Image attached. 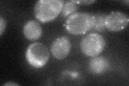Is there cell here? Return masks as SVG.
<instances>
[{"instance_id":"cell-13","label":"cell","mask_w":129,"mask_h":86,"mask_svg":"<svg viewBox=\"0 0 129 86\" xmlns=\"http://www.w3.org/2000/svg\"><path fill=\"white\" fill-rule=\"evenodd\" d=\"M4 85H7V86H14V85H19V84L16 83L14 82H8L3 84Z\"/></svg>"},{"instance_id":"cell-4","label":"cell","mask_w":129,"mask_h":86,"mask_svg":"<svg viewBox=\"0 0 129 86\" xmlns=\"http://www.w3.org/2000/svg\"><path fill=\"white\" fill-rule=\"evenodd\" d=\"M25 56L31 66L39 68L45 66L50 58V53L47 47L41 43H32L26 50Z\"/></svg>"},{"instance_id":"cell-3","label":"cell","mask_w":129,"mask_h":86,"mask_svg":"<svg viewBox=\"0 0 129 86\" xmlns=\"http://www.w3.org/2000/svg\"><path fill=\"white\" fill-rule=\"evenodd\" d=\"M106 40L98 33L86 35L80 42V49L84 55L93 58L99 55L106 46Z\"/></svg>"},{"instance_id":"cell-10","label":"cell","mask_w":129,"mask_h":86,"mask_svg":"<svg viewBox=\"0 0 129 86\" xmlns=\"http://www.w3.org/2000/svg\"><path fill=\"white\" fill-rule=\"evenodd\" d=\"M95 17V24L93 28L96 31L103 32L106 30L104 25V21L107 14L98 13L94 15Z\"/></svg>"},{"instance_id":"cell-2","label":"cell","mask_w":129,"mask_h":86,"mask_svg":"<svg viewBox=\"0 0 129 86\" xmlns=\"http://www.w3.org/2000/svg\"><path fill=\"white\" fill-rule=\"evenodd\" d=\"M64 3L62 0L38 1L34 8L35 17L42 23L52 21L62 12Z\"/></svg>"},{"instance_id":"cell-12","label":"cell","mask_w":129,"mask_h":86,"mask_svg":"<svg viewBox=\"0 0 129 86\" xmlns=\"http://www.w3.org/2000/svg\"><path fill=\"white\" fill-rule=\"evenodd\" d=\"M75 1L79 5H90L95 2V1H91V0H90V1H84V0H82V1Z\"/></svg>"},{"instance_id":"cell-11","label":"cell","mask_w":129,"mask_h":86,"mask_svg":"<svg viewBox=\"0 0 129 86\" xmlns=\"http://www.w3.org/2000/svg\"><path fill=\"white\" fill-rule=\"evenodd\" d=\"M7 25V22L6 19L2 16L0 17V36H2L5 32Z\"/></svg>"},{"instance_id":"cell-6","label":"cell","mask_w":129,"mask_h":86,"mask_svg":"<svg viewBox=\"0 0 129 86\" xmlns=\"http://www.w3.org/2000/svg\"><path fill=\"white\" fill-rule=\"evenodd\" d=\"M71 47L70 39L66 36H61L54 40L51 45V51L54 58L61 60L70 54Z\"/></svg>"},{"instance_id":"cell-1","label":"cell","mask_w":129,"mask_h":86,"mask_svg":"<svg viewBox=\"0 0 129 86\" xmlns=\"http://www.w3.org/2000/svg\"><path fill=\"white\" fill-rule=\"evenodd\" d=\"M95 24V17L93 14L86 12H77L68 16L64 27L69 34L81 35L86 34Z\"/></svg>"},{"instance_id":"cell-7","label":"cell","mask_w":129,"mask_h":86,"mask_svg":"<svg viewBox=\"0 0 129 86\" xmlns=\"http://www.w3.org/2000/svg\"><path fill=\"white\" fill-rule=\"evenodd\" d=\"M42 26L36 20H29L24 26V35L27 39L29 40H37L42 36Z\"/></svg>"},{"instance_id":"cell-8","label":"cell","mask_w":129,"mask_h":86,"mask_svg":"<svg viewBox=\"0 0 129 86\" xmlns=\"http://www.w3.org/2000/svg\"><path fill=\"white\" fill-rule=\"evenodd\" d=\"M109 67L108 60L103 56L92 58L88 63V69L94 74L100 75L106 72Z\"/></svg>"},{"instance_id":"cell-5","label":"cell","mask_w":129,"mask_h":86,"mask_svg":"<svg viewBox=\"0 0 129 86\" xmlns=\"http://www.w3.org/2000/svg\"><path fill=\"white\" fill-rule=\"evenodd\" d=\"M127 15L119 11H112L107 15L104 21L106 29L112 32H118L124 29L128 24Z\"/></svg>"},{"instance_id":"cell-9","label":"cell","mask_w":129,"mask_h":86,"mask_svg":"<svg viewBox=\"0 0 129 86\" xmlns=\"http://www.w3.org/2000/svg\"><path fill=\"white\" fill-rule=\"evenodd\" d=\"M79 5L75 1H68L64 3L62 14L63 17H68L73 14L75 13L78 10Z\"/></svg>"}]
</instances>
